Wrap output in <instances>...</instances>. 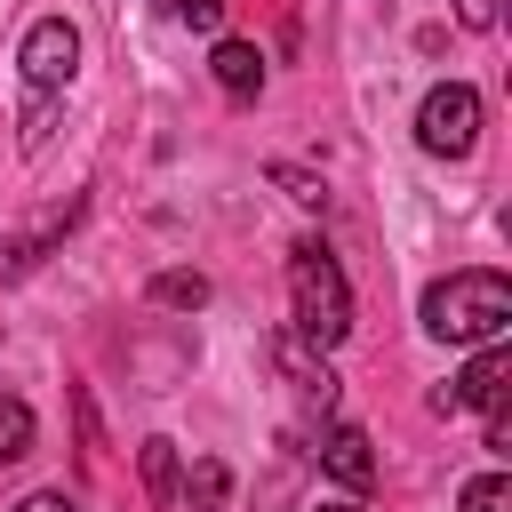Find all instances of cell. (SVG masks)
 Segmentation results:
<instances>
[{
  "instance_id": "cell-10",
  "label": "cell",
  "mask_w": 512,
  "mask_h": 512,
  "mask_svg": "<svg viewBox=\"0 0 512 512\" xmlns=\"http://www.w3.org/2000/svg\"><path fill=\"white\" fill-rule=\"evenodd\" d=\"M32 456V408L0 392V464H24Z\"/></svg>"
},
{
  "instance_id": "cell-16",
  "label": "cell",
  "mask_w": 512,
  "mask_h": 512,
  "mask_svg": "<svg viewBox=\"0 0 512 512\" xmlns=\"http://www.w3.org/2000/svg\"><path fill=\"white\" fill-rule=\"evenodd\" d=\"M456 24L464 32H496V0H456Z\"/></svg>"
},
{
  "instance_id": "cell-11",
  "label": "cell",
  "mask_w": 512,
  "mask_h": 512,
  "mask_svg": "<svg viewBox=\"0 0 512 512\" xmlns=\"http://www.w3.org/2000/svg\"><path fill=\"white\" fill-rule=\"evenodd\" d=\"M152 304L200 312V304H208V280H200V272H152Z\"/></svg>"
},
{
  "instance_id": "cell-12",
  "label": "cell",
  "mask_w": 512,
  "mask_h": 512,
  "mask_svg": "<svg viewBox=\"0 0 512 512\" xmlns=\"http://www.w3.org/2000/svg\"><path fill=\"white\" fill-rule=\"evenodd\" d=\"M264 176H272V184H280L296 208H328V184H320V176H304V168H288V160H272Z\"/></svg>"
},
{
  "instance_id": "cell-7",
  "label": "cell",
  "mask_w": 512,
  "mask_h": 512,
  "mask_svg": "<svg viewBox=\"0 0 512 512\" xmlns=\"http://www.w3.org/2000/svg\"><path fill=\"white\" fill-rule=\"evenodd\" d=\"M208 72H216V88H224L232 104H248V96L264 88V56H256V40H216Z\"/></svg>"
},
{
  "instance_id": "cell-5",
  "label": "cell",
  "mask_w": 512,
  "mask_h": 512,
  "mask_svg": "<svg viewBox=\"0 0 512 512\" xmlns=\"http://www.w3.org/2000/svg\"><path fill=\"white\" fill-rule=\"evenodd\" d=\"M504 384H512V352H504V344H480L472 368L432 392V408H440V416H456V408H488V416H496V408H504Z\"/></svg>"
},
{
  "instance_id": "cell-2",
  "label": "cell",
  "mask_w": 512,
  "mask_h": 512,
  "mask_svg": "<svg viewBox=\"0 0 512 512\" xmlns=\"http://www.w3.org/2000/svg\"><path fill=\"white\" fill-rule=\"evenodd\" d=\"M288 304H296V344L336 352L352 336V288H344V264L320 240H296L288 248Z\"/></svg>"
},
{
  "instance_id": "cell-8",
  "label": "cell",
  "mask_w": 512,
  "mask_h": 512,
  "mask_svg": "<svg viewBox=\"0 0 512 512\" xmlns=\"http://www.w3.org/2000/svg\"><path fill=\"white\" fill-rule=\"evenodd\" d=\"M280 368L296 376V392H304V400H320V408L336 400V376H328V368L312 360V344H296V336H288V344H280Z\"/></svg>"
},
{
  "instance_id": "cell-17",
  "label": "cell",
  "mask_w": 512,
  "mask_h": 512,
  "mask_svg": "<svg viewBox=\"0 0 512 512\" xmlns=\"http://www.w3.org/2000/svg\"><path fill=\"white\" fill-rule=\"evenodd\" d=\"M16 512H88V504H72V496H64V488H32V496H24V504H16Z\"/></svg>"
},
{
  "instance_id": "cell-14",
  "label": "cell",
  "mask_w": 512,
  "mask_h": 512,
  "mask_svg": "<svg viewBox=\"0 0 512 512\" xmlns=\"http://www.w3.org/2000/svg\"><path fill=\"white\" fill-rule=\"evenodd\" d=\"M464 512H512V480H504V472L464 480Z\"/></svg>"
},
{
  "instance_id": "cell-15",
  "label": "cell",
  "mask_w": 512,
  "mask_h": 512,
  "mask_svg": "<svg viewBox=\"0 0 512 512\" xmlns=\"http://www.w3.org/2000/svg\"><path fill=\"white\" fill-rule=\"evenodd\" d=\"M168 8H176L192 32H216V24H224V0H168Z\"/></svg>"
},
{
  "instance_id": "cell-1",
  "label": "cell",
  "mask_w": 512,
  "mask_h": 512,
  "mask_svg": "<svg viewBox=\"0 0 512 512\" xmlns=\"http://www.w3.org/2000/svg\"><path fill=\"white\" fill-rule=\"evenodd\" d=\"M424 328L440 336V344H504V328H512V280L504 272H448V280H432L424 288Z\"/></svg>"
},
{
  "instance_id": "cell-18",
  "label": "cell",
  "mask_w": 512,
  "mask_h": 512,
  "mask_svg": "<svg viewBox=\"0 0 512 512\" xmlns=\"http://www.w3.org/2000/svg\"><path fill=\"white\" fill-rule=\"evenodd\" d=\"M320 512H360V504H320Z\"/></svg>"
},
{
  "instance_id": "cell-3",
  "label": "cell",
  "mask_w": 512,
  "mask_h": 512,
  "mask_svg": "<svg viewBox=\"0 0 512 512\" xmlns=\"http://www.w3.org/2000/svg\"><path fill=\"white\" fill-rule=\"evenodd\" d=\"M16 72H24V96H32V112H24V144H40L48 128V104L72 88V72H80V32H72V16H40L32 32H24V48H16Z\"/></svg>"
},
{
  "instance_id": "cell-13",
  "label": "cell",
  "mask_w": 512,
  "mask_h": 512,
  "mask_svg": "<svg viewBox=\"0 0 512 512\" xmlns=\"http://www.w3.org/2000/svg\"><path fill=\"white\" fill-rule=\"evenodd\" d=\"M144 488L176 496V440H144Z\"/></svg>"
},
{
  "instance_id": "cell-6",
  "label": "cell",
  "mask_w": 512,
  "mask_h": 512,
  "mask_svg": "<svg viewBox=\"0 0 512 512\" xmlns=\"http://www.w3.org/2000/svg\"><path fill=\"white\" fill-rule=\"evenodd\" d=\"M320 464H328L344 488H368V480H376V448H368L360 424H328V432H320Z\"/></svg>"
},
{
  "instance_id": "cell-4",
  "label": "cell",
  "mask_w": 512,
  "mask_h": 512,
  "mask_svg": "<svg viewBox=\"0 0 512 512\" xmlns=\"http://www.w3.org/2000/svg\"><path fill=\"white\" fill-rule=\"evenodd\" d=\"M416 144H424L432 160H464V152L480 144V96H472L464 80H440V88L416 104Z\"/></svg>"
},
{
  "instance_id": "cell-9",
  "label": "cell",
  "mask_w": 512,
  "mask_h": 512,
  "mask_svg": "<svg viewBox=\"0 0 512 512\" xmlns=\"http://www.w3.org/2000/svg\"><path fill=\"white\" fill-rule=\"evenodd\" d=\"M224 488H232V472H224L216 456H192V472H184V512H224Z\"/></svg>"
}]
</instances>
